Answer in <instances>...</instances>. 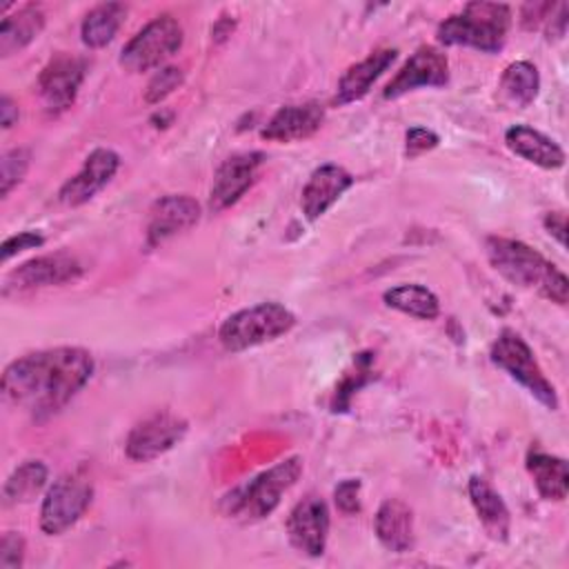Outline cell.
<instances>
[{
	"mask_svg": "<svg viewBox=\"0 0 569 569\" xmlns=\"http://www.w3.org/2000/svg\"><path fill=\"white\" fill-rule=\"evenodd\" d=\"M449 82V60L436 47H418L402 69L382 89L385 100H396L418 87H445Z\"/></svg>",
	"mask_w": 569,
	"mask_h": 569,
	"instance_id": "12",
	"label": "cell"
},
{
	"mask_svg": "<svg viewBox=\"0 0 569 569\" xmlns=\"http://www.w3.org/2000/svg\"><path fill=\"white\" fill-rule=\"evenodd\" d=\"M527 471L533 478V485L542 498L558 500V502L567 498L569 469L565 458L533 449L527 456Z\"/></svg>",
	"mask_w": 569,
	"mask_h": 569,
	"instance_id": "24",
	"label": "cell"
},
{
	"mask_svg": "<svg viewBox=\"0 0 569 569\" xmlns=\"http://www.w3.org/2000/svg\"><path fill=\"white\" fill-rule=\"evenodd\" d=\"M500 91L511 104L520 109L529 107L540 91V76L536 64L527 60L511 62L500 78Z\"/></svg>",
	"mask_w": 569,
	"mask_h": 569,
	"instance_id": "28",
	"label": "cell"
},
{
	"mask_svg": "<svg viewBox=\"0 0 569 569\" xmlns=\"http://www.w3.org/2000/svg\"><path fill=\"white\" fill-rule=\"evenodd\" d=\"M84 273L82 262L64 251L58 253H47L31 258L16 267L7 278H4V291L16 289H38V287H51V284H64L73 282Z\"/></svg>",
	"mask_w": 569,
	"mask_h": 569,
	"instance_id": "13",
	"label": "cell"
},
{
	"mask_svg": "<svg viewBox=\"0 0 569 569\" xmlns=\"http://www.w3.org/2000/svg\"><path fill=\"white\" fill-rule=\"evenodd\" d=\"M511 27V9L502 2H467L438 24L440 44H462L485 53H498Z\"/></svg>",
	"mask_w": 569,
	"mask_h": 569,
	"instance_id": "4",
	"label": "cell"
},
{
	"mask_svg": "<svg viewBox=\"0 0 569 569\" xmlns=\"http://www.w3.org/2000/svg\"><path fill=\"white\" fill-rule=\"evenodd\" d=\"M542 224H545L547 233L565 247V242H567V213L565 211H549L545 216Z\"/></svg>",
	"mask_w": 569,
	"mask_h": 569,
	"instance_id": "37",
	"label": "cell"
},
{
	"mask_svg": "<svg viewBox=\"0 0 569 569\" xmlns=\"http://www.w3.org/2000/svg\"><path fill=\"white\" fill-rule=\"evenodd\" d=\"M382 300L387 307L398 309V311L420 318V320H433L440 313L438 296L418 282H405V284L391 287L385 291Z\"/></svg>",
	"mask_w": 569,
	"mask_h": 569,
	"instance_id": "26",
	"label": "cell"
},
{
	"mask_svg": "<svg viewBox=\"0 0 569 569\" xmlns=\"http://www.w3.org/2000/svg\"><path fill=\"white\" fill-rule=\"evenodd\" d=\"M296 316L280 302H258L231 313L218 329V340L227 351H244L289 333Z\"/></svg>",
	"mask_w": 569,
	"mask_h": 569,
	"instance_id": "5",
	"label": "cell"
},
{
	"mask_svg": "<svg viewBox=\"0 0 569 569\" xmlns=\"http://www.w3.org/2000/svg\"><path fill=\"white\" fill-rule=\"evenodd\" d=\"M376 536L380 545L393 553H405L413 547V513L407 502L389 498L378 507Z\"/></svg>",
	"mask_w": 569,
	"mask_h": 569,
	"instance_id": "22",
	"label": "cell"
},
{
	"mask_svg": "<svg viewBox=\"0 0 569 569\" xmlns=\"http://www.w3.org/2000/svg\"><path fill=\"white\" fill-rule=\"evenodd\" d=\"M118 167H120V156L113 149H107V147L93 149L84 158L80 171L60 187L58 191L60 202L67 207H80L89 202L98 191H102L109 184Z\"/></svg>",
	"mask_w": 569,
	"mask_h": 569,
	"instance_id": "15",
	"label": "cell"
},
{
	"mask_svg": "<svg viewBox=\"0 0 569 569\" xmlns=\"http://www.w3.org/2000/svg\"><path fill=\"white\" fill-rule=\"evenodd\" d=\"M200 220V204L187 193L158 198L147 218V244L158 247L164 240L191 229Z\"/></svg>",
	"mask_w": 569,
	"mask_h": 569,
	"instance_id": "16",
	"label": "cell"
},
{
	"mask_svg": "<svg viewBox=\"0 0 569 569\" xmlns=\"http://www.w3.org/2000/svg\"><path fill=\"white\" fill-rule=\"evenodd\" d=\"M489 358L496 367H500L516 382H520L540 405H545L551 411L558 409L556 387L547 380L545 371L533 358L531 347L525 342L520 333H516L513 329H502L491 345Z\"/></svg>",
	"mask_w": 569,
	"mask_h": 569,
	"instance_id": "6",
	"label": "cell"
},
{
	"mask_svg": "<svg viewBox=\"0 0 569 569\" xmlns=\"http://www.w3.org/2000/svg\"><path fill=\"white\" fill-rule=\"evenodd\" d=\"M325 122V107L320 102H300L280 107L269 122L262 127L260 136L271 142H293L309 138Z\"/></svg>",
	"mask_w": 569,
	"mask_h": 569,
	"instance_id": "18",
	"label": "cell"
},
{
	"mask_svg": "<svg viewBox=\"0 0 569 569\" xmlns=\"http://www.w3.org/2000/svg\"><path fill=\"white\" fill-rule=\"evenodd\" d=\"M287 536L291 547L300 553L309 558L322 556L329 536L327 502L316 493L305 496L287 518Z\"/></svg>",
	"mask_w": 569,
	"mask_h": 569,
	"instance_id": "14",
	"label": "cell"
},
{
	"mask_svg": "<svg viewBox=\"0 0 569 569\" xmlns=\"http://www.w3.org/2000/svg\"><path fill=\"white\" fill-rule=\"evenodd\" d=\"M353 184V176L340 164H320L302 187V213L307 220H318L325 216L338 198Z\"/></svg>",
	"mask_w": 569,
	"mask_h": 569,
	"instance_id": "17",
	"label": "cell"
},
{
	"mask_svg": "<svg viewBox=\"0 0 569 569\" xmlns=\"http://www.w3.org/2000/svg\"><path fill=\"white\" fill-rule=\"evenodd\" d=\"M467 489H469V500L478 513V520L489 533V538L498 542H507L511 531V516L500 493L478 476L469 478Z\"/></svg>",
	"mask_w": 569,
	"mask_h": 569,
	"instance_id": "21",
	"label": "cell"
},
{
	"mask_svg": "<svg viewBox=\"0 0 569 569\" xmlns=\"http://www.w3.org/2000/svg\"><path fill=\"white\" fill-rule=\"evenodd\" d=\"M182 47V27L169 16H156L120 51V67L129 73H142L160 67Z\"/></svg>",
	"mask_w": 569,
	"mask_h": 569,
	"instance_id": "7",
	"label": "cell"
},
{
	"mask_svg": "<svg viewBox=\"0 0 569 569\" xmlns=\"http://www.w3.org/2000/svg\"><path fill=\"white\" fill-rule=\"evenodd\" d=\"M556 4L553 2H529L520 9V20L525 29H538L540 24H547L551 18Z\"/></svg>",
	"mask_w": 569,
	"mask_h": 569,
	"instance_id": "35",
	"label": "cell"
},
{
	"mask_svg": "<svg viewBox=\"0 0 569 569\" xmlns=\"http://www.w3.org/2000/svg\"><path fill=\"white\" fill-rule=\"evenodd\" d=\"M18 118H20L18 104L9 96H2V100H0V124H2V129H11L18 122Z\"/></svg>",
	"mask_w": 569,
	"mask_h": 569,
	"instance_id": "38",
	"label": "cell"
},
{
	"mask_svg": "<svg viewBox=\"0 0 569 569\" xmlns=\"http://www.w3.org/2000/svg\"><path fill=\"white\" fill-rule=\"evenodd\" d=\"M124 16H127V7L122 2H102V4H96L82 20V27H80V36H82V42L89 47V49H100V47H107L120 24L124 22Z\"/></svg>",
	"mask_w": 569,
	"mask_h": 569,
	"instance_id": "25",
	"label": "cell"
},
{
	"mask_svg": "<svg viewBox=\"0 0 569 569\" xmlns=\"http://www.w3.org/2000/svg\"><path fill=\"white\" fill-rule=\"evenodd\" d=\"M84 73H87V60L64 51L56 53L44 64L38 78V93L42 98L47 113L58 116L73 104L78 89L84 80Z\"/></svg>",
	"mask_w": 569,
	"mask_h": 569,
	"instance_id": "10",
	"label": "cell"
},
{
	"mask_svg": "<svg viewBox=\"0 0 569 569\" xmlns=\"http://www.w3.org/2000/svg\"><path fill=\"white\" fill-rule=\"evenodd\" d=\"M44 244V238L36 231H20L16 236H9L4 242H2V262H7L9 258H13L16 253L24 251V249H36V247H42Z\"/></svg>",
	"mask_w": 569,
	"mask_h": 569,
	"instance_id": "34",
	"label": "cell"
},
{
	"mask_svg": "<svg viewBox=\"0 0 569 569\" xmlns=\"http://www.w3.org/2000/svg\"><path fill=\"white\" fill-rule=\"evenodd\" d=\"M487 258L491 267L511 284L520 289L538 291L551 302L565 307L569 300V282L567 276L549 262L542 253L525 244L522 240L489 236L485 240Z\"/></svg>",
	"mask_w": 569,
	"mask_h": 569,
	"instance_id": "2",
	"label": "cell"
},
{
	"mask_svg": "<svg viewBox=\"0 0 569 569\" xmlns=\"http://www.w3.org/2000/svg\"><path fill=\"white\" fill-rule=\"evenodd\" d=\"M187 433V420L173 411H153L142 418L127 436L124 451L136 462H149L171 447H176Z\"/></svg>",
	"mask_w": 569,
	"mask_h": 569,
	"instance_id": "9",
	"label": "cell"
},
{
	"mask_svg": "<svg viewBox=\"0 0 569 569\" xmlns=\"http://www.w3.org/2000/svg\"><path fill=\"white\" fill-rule=\"evenodd\" d=\"M93 358L80 347H56L27 353L2 373V398L29 413L49 418L58 413L91 378Z\"/></svg>",
	"mask_w": 569,
	"mask_h": 569,
	"instance_id": "1",
	"label": "cell"
},
{
	"mask_svg": "<svg viewBox=\"0 0 569 569\" xmlns=\"http://www.w3.org/2000/svg\"><path fill=\"white\" fill-rule=\"evenodd\" d=\"M182 80H184V71L180 67L169 64V67L158 69L144 89V102L147 104L162 102L167 96H171L182 84Z\"/></svg>",
	"mask_w": 569,
	"mask_h": 569,
	"instance_id": "30",
	"label": "cell"
},
{
	"mask_svg": "<svg viewBox=\"0 0 569 569\" xmlns=\"http://www.w3.org/2000/svg\"><path fill=\"white\" fill-rule=\"evenodd\" d=\"M505 144L527 162H533L542 169H560L565 164V151L562 147L545 136L542 131L527 127V124H513L505 131Z\"/></svg>",
	"mask_w": 569,
	"mask_h": 569,
	"instance_id": "19",
	"label": "cell"
},
{
	"mask_svg": "<svg viewBox=\"0 0 569 569\" xmlns=\"http://www.w3.org/2000/svg\"><path fill=\"white\" fill-rule=\"evenodd\" d=\"M47 478H49V471L42 460H24L4 480V487H2L4 502L7 505L31 502L44 489Z\"/></svg>",
	"mask_w": 569,
	"mask_h": 569,
	"instance_id": "27",
	"label": "cell"
},
{
	"mask_svg": "<svg viewBox=\"0 0 569 569\" xmlns=\"http://www.w3.org/2000/svg\"><path fill=\"white\" fill-rule=\"evenodd\" d=\"M567 2H558L556 4V9H553V13H551V18L547 20V24H545V33H547V38L551 40V38H562L565 36V31H567Z\"/></svg>",
	"mask_w": 569,
	"mask_h": 569,
	"instance_id": "36",
	"label": "cell"
},
{
	"mask_svg": "<svg viewBox=\"0 0 569 569\" xmlns=\"http://www.w3.org/2000/svg\"><path fill=\"white\" fill-rule=\"evenodd\" d=\"M93 485L82 473H64L47 489L40 507V529L58 536L71 529L89 509Z\"/></svg>",
	"mask_w": 569,
	"mask_h": 569,
	"instance_id": "8",
	"label": "cell"
},
{
	"mask_svg": "<svg viewBox=\"0 0 569 569\" xmlns=\"http://www.w3.org/2000/svg\"><path fill=\"white\" fill-rule=\"evenodd\" d=\"M302 473V458L289 456L273 467L260 471L251 480L233 487L220 500V511L227 518L236 520H262L267 518L278 505L284 491H289Z\"/></svg>",
	"mask_w": 569,
	"mask_h": 569,
	"instance_id": "3",
	"label": "cell"
},
{
	"mask_svg": "<svg viewBox=\"0 0 569 569\" xmlns=\"http://www.w3.org/2000/svg\"><path fill=\"white\" fill-rule=\"evenodd\" d=\"M264 160L267 156L262 151H242L222 160L209 189V209L218 213L236 204L253 184Z\"/></svg>",
	"mask_w": 569,
	"mask_h": 569,
	"instance_id": "11",
	"label": "cell"
},
{
	"mask_svg": "<svg viewBox=\"0 0 569 569\" xmlns=\"http://www.w3.org/2000/svg\"><path fill=\"white\" fill-rule=\"evenodd\" d=\"M31 164V153L24 147H16L4 151L0 160V182H2V196H9L11 189L24 178L27 169Z\"/></svg>",
	"mask_w": 569,
	"mask_h": 569,
	"instance_id": "29",
	"label": "cell"
},
{
	"mask_svg": "<svg viewBox=\"0 0 569 569\" xmlns=\"http://www.w3.org/2000/svg\"><path fill=\"white\" fill-rule=\"evenodd\" d=\"M333 500L342 513H347V516L358 513L360 511V480L345 478L342 482H338L333 489Z\"/></svg>",
	"mask_w": 569,
	"mask_h": 569,
	"instance_id": "32",
	"label": "cell"
},
{
	"mask_svg": "<svg viewBox=\"0 0 569 569\" xmlns=\"http://www.w3.org/2000/svg\"><path fill=\"white\" fill-rule=\"evenodd\" d=\"M22 560H24V538L18 531L2 533L0 567L2 569H16V567H22Z\"/></svg>",
	"mask_w": 569,
	"mask_h": 569,
	"instance_id": "33",
	"label": "cell"
},
{
	"mask_svg": "<svg viewBox=\"0 0 569 569\" xmlns=\"http://www.w3.org/2000/svg\"><path fill=\"white\" fill-rule=\"evenodd\" d=\"M440 142V136L427 127H411L405 133V153L407 158H418L431 149H436Z\"/></svg>",
	"mask_w": 569,
	"mask_h": 569,
	"instance_id": "31",
	"label": "cell"
},
{
	"mask_svg": "<svg viewBox=\"0 0 569 569\" xmlns=\"http://www.w3.org/2000/svg\"><path fill=\"white\" fill-rule=\"evenodd\" d=\"M44 29V13L38 4H24L16 13L2 18L0 22V56L9 58L11 53L24 49L33 42Z\"/></svg>",
	"mask_w": 569,
	"mask_h": 569,
	"instance_id": "23",
	"label": "cell"
},
{
	"mask_svg": "<svg viewBox=\"0 0 569 569\" xmlns=\"http://www.w3.org/2000/svg\"><path fill=\"white\" fill-rule=\"evenodd\" d=\"M396 49H376L369 53L365 60L351 64L336 89V102L338 104H349L360 98H365L371 89V84L389 69V64L396 60Z\"/></svg>",
	"mask_w": 569,
	"mask_h": 569,
	"instance_id": "20",
	"label": "cell"
}]
</instances>
